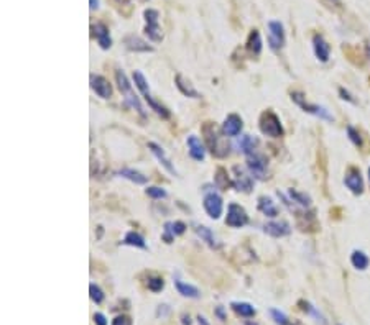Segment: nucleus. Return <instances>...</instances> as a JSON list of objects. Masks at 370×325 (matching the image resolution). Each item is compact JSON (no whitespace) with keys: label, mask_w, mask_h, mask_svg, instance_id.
I'll use <instances>...</instances> for the list:
<instances>
[{"label":"nucleus","mask_w":370,"mask_h":325,"mask_svg":"<svg viewBox=\"0 0 370 325\" xmlns=\"http://www.w3.org/2000/svg\"><path fill=\"white\" fill-rule=\"evenodd\" d=\"M132 79H134V84H135V87L140 90V94L143 96V99L147 101L148 104V107L151 110H155L158 115L163 117V118H168L170 117V112L167 110V107H163V105L160 102H156L153 96H151V92H150V87H148V81H147V77H145L140 71H134V74H132Z\"/></svg>","instance_id":"f257e3e1"},{"label":"nucleus","mask_w":370,"mask_h":325,"mask_svg":"<svg viewBox=\"0 0 370 325\" xmlns=\"http://www.w3.org/2000/svg\"><path fill=\"white\" fill-rule=\"evenodd\" d=\"M115 81H117V85H118V90H120L124 94V97H125V102H127L132 109H135L140 117H145V110H143V105L140 104V99L135 96L134 87H132L129 77L125 76V72L122 69L115 71Z\"/></svg>","instance_id":"f03ea898"},{"label":"nucleus","mask_w":370,"mask_h":325,"mask_svg":"<svg viewBox=\"0 0 370 325\" xmlns=\"http://www.w3.org/2000/svg\"><path fill=\"white\" fill-rule=\"evenodd\" d=\"M202 133H204V138H206V145H208V148L211 150V153L216 155V156H219V158H224V156L229 155V148L221 147V142L226 136H221V131L217 130L213 123L204 125Z\"/></svg>","instance_id":"7ed1b4c3"},{"label":"nucleus","mask_w":370,"mask_h":325,"mask_svg":"<svg viewBox=\"0 0 370 325\" xmlns=\"http://www.w3.org/2000/svg\"><path fill=\"white\" fill-rule=\"evenodd\" d=\"M145 17V35L153 43H160L163 39L161 26H160V13L155 9H147L143 12Z\"/></svg>","instance_id":"20e7f679"},{"label":"nucleus","mask_w":370,"mask_h":325,"mask_svg":"<svg viewBox=\"0 0 370 325\" xmlns=\"http://www.w3.org/2000/svg\"><path fill=\"white\" fill-rule=\"evenodd\" d=\"M260 131L270 138H280L283 136V125L280 122L278 115L272 110L263 112L260 117Z\"/></svg>","instance_id":"39448f33"},{"label":"nucleus","mask_w":370,"mask_h":325,"mask_svg":"<svg viewBox=\"0 0 370 325\" xmlns=\"http://www.w3.org/2000/svg\"><path fill=\"white\" fill-rule=\"evenodd\" d=\"M292 101L296 105H300V107L305 112H308V114H311L314 117H319V118H322V120H327V122L334 120V117L329 114V110L326 107H322V105H319V104H309L301 92H292Z\"/></svg>","instance_id":"423d86ee"},{"label":"nucleus","mask_w":370,"mask_h":325,"mask_svg":"<svg viewBox=\"0 0 370 325\" xmlns=\"http://www.w3.org/2000/svg\"><path fill=\"white\" fill-rule=\"evenodd\" d=\"M268 26V46L270 50L280 51L286 43V35H285V26L278 20H270L267 23Z\"/></svg>","instance_id":"0eeeda50"},{"label":"nucleus","mask_w":370,"mask_h":325,"mask_svg":"<svg viewBox=\"0 0 370 325\" xmlns=\"http://www.w3.org/2000/svg\"><path fill=\"white\" fill-rule=\"evenodd\" d=\"M247 168H249V172L255 179L263 181V179L268 177V160L265 158V155L259 153V151H255V153L247 156Z\"/></svg>","instance_id":"6e6552de"},{"label":"nucleus","mask_w":370,"mask_h":325,"mask_svg":"<svg viewBox=\"0 0 370 325\" xmlns=\"http://www.w3.org/2000/svg\"><path fill=\"white\" fill-rule=\"evenodd\" d=\"M249 223V215L245 209L239 204H229L227 207V215H226V225H229L230 228H242Z\"/></svg>","instance_id":"1a4fd4ad"},{"label":"nucleus","mask_w":370,"mask_h":325,"mask_svg":"<svg viewBox=\"0 0 370 325\" xmlns=\"http://www.w3.org/2000/svg\"><path fill=\"white\" fill-rule=\"evenodd\" d=\"M202 207H204V212L211 217L217 220L221 215H222V197L217 194L216 191H209L204 194V199H202Z\"/></svg>","instance_id":"9d476101"},{"label":"nucleus","mask_w":370,"mask_h":325,"mask_svg":"<svg viewBox=\"0 0 370 325\" xmlns=\"http://www.w3.org/2000/svg\"><path fill=\"white\" fill-rule=\"evenodd\" d=\"M232 185L237 189V191H242V192H252L254 189V176L250 174V172H247L243 168H240V166H234L232 168Z\"/></svg>","instance_id":"9b49d317"},{"label":"nucleus","mask_w":370,"mask_h":325,"mask_svg":"<svg viewBox=\"0 0 370 325\" xmlns=\"http://www.w3.org/2000/svg\"><path fill=\"white\" fill-rule=\"evenodd\" d=\"M344 184H346V188L355 196H360L362 192H364V179H362L360 171L355 169V168H351L346 172Z\"/></svg>","instance_id":"f8f14e48"},{"label":"nucleus","mask_w":370,"mask_h":325,"mask_svg":"<svg viewBox=\"0 0 370 325\" xmlns=\"http://www.w3.org/2000/svg\"><path fill=\"white\" fill-rule=\"evenodd\" d=\"M91 89L96 92V96L101 99H110L112 97V85L104 76L91 74Z\"/></svg>","instance_id":"ddd939ff"},{"label":"nucleus","mask_w":370,"mask_h":325,"mask_svg":"<svg viewBox=\"0 0 370 325\" xmlns=\"http://www.w3.org/2000/svg\"><path fill=\"white\" fill-rule=\"evenodd\" d=\"M263 231L273 238H283L292 234V227L285 220H273L263 225Z\"/></svg>","instance_id":"4468645a"},{"label":"nucleus","mask_w":370,"mask_h":325,"mask_svg":"<svg viewBox=\"0 0 370 325\" xmlns=\"http://www.w3.org/2000/svg\"><path fill=\"white\" fill-rule=\"evenodd\" d=\"M242 128H243V122L237 114H229L222 123V133L226 136H230V138L240 135Z\"/></svg>","instance_id":"2eb2a0df"},{"label":"nucleus","mask_w":370,"mask_h":325,"mask_svg":"<svg viewBox=\"0 0 370 325\" xmlns=\"http://www.w3.org/2000/svg\"><path fill=\"white\" fill-rule=\"evenodd\" d=\"M148 148H150L151 153H153V156L156 158V160L160 161V164L163 166V168L170 172V174L178 176V171H176V168L173 166V163H171V160H170V158L167 156V153H165V150L160 147V145H156L155 142H148Z\"/></svg>","instance_id":"dca6fc26"},{"label":"nucleus","mask_w":370,"mask_h":325,"mask_svg":"<svg viewBox=\"0 0 370 325\" xmlns=\"http://www.w3.org/2000/svg\"><path fill=\"white\" fill-rule=\"evenodd\" d=\"M313 50H314L316 58H318L321 63L329 61V58H331V46L327 44V41L322 35L313 36Z\"/></svg>","instance_id":"f3484780"},{"label":"nucleus","mask_w":370,"mask_h":325,"mask_svg":"<svg viewBox=\"0 0 370 325\" xmlns=\"http://www.w3.org/2000/svg\"><path fill=\"white\" fill-rule=\"evenodd\" d=\"M186 143H188L189 156L193 158L194 161H204V160H206V147H204V143L196 135H189Z\"/></svg>","instance_id":"a211bd4d"},{"label":"nucleus","mask_w":370,"mask_h":325,"mask_svg":"<svg viewBox=\"0 0 370 325\" xmlns=\"http://www.w3.org/2000/svg\"><path fill=\"white\" fill-rule=\"evenodd\" d=\"M194 231H196V235L199 237L201 240H202L204 243H206V245H209L211 248H214V250L221 248V243H219V240H217V238H216L214 231L211 230L209 227H206V225L194 223Z\"/></svg>","instance_id":"6ab92c4d"},{"label":"nucleus","mask_w":370,"mask_h":325,"mask_svg":"<svg viewBox=\"0 0 370 325\" xmlns=\"http://www.w3.org/2000/svg\"><path fill=\"white\" fill-rule=\"evenodd\" d=\"M92 30H94L97 44L101 46V50H109L112 46V38H110V31L107 26L104 23H96V25H92Z\"/></svg>","instance_id":"aec40b11"},{"label":"nucleus","mask_w":370,"mask_h":325,"mask_svg":"<svg viewBox=\"0 0 370 325\" xmlns=\"http://www.w3.org/2000/svg\"><path fill=\"white\" fill-rule=\"evenodd\" d=\"M184 231H186V225L180 220H175V222H167L165 223V234H163V240L167 243H171L175 240V237L178 235H183Z\"/></svg>","instance_id":"412c9836"},{"label":"nucleus","mask_w":370,"mask_h":325,"mask_svg":"<svg viewBox=\"0 0 370 325\" xmlns=\"http://www.w3.org/2000/svg\"><path fill=\"white\" fill-rule=\"evenodd\" d=\"M175 84H176L178 90H180L183 96L191 97V99H199V97H201L199 92H197V90L193 87V84H191L183 74H176V77H175Z\"/></svg>","instance_id":"4be33fe9"},{"label":"nucleus","mask_w":370,"mask_h":325,"mask_svg":"<svg viewBox=\"0 0 370 325\" xmlns=\"http://www.w3.org/2000/svg\"><path fill=\"white\" fill-rule=\"evenodd\" d=\"M173 284H175L176 291H178V293H180L183 297H189V299H199V297H201V291L197 289L196 286H193V284L184 283V281H181V280H178V277L173 281Z\"/></svg>","instance_id":"5701e85b"},{"label":"nucleus","mask_w":370,"mask_h":325,"mask_svg":"<svg viewBox=\"0 0 370 325\" xmlns=\"http://www.w3.org/2000/svg\"><path fill=\"white\" fill-rule=\"evenodd\" d=\"M259 210L265 217H268V218H275L276 215L280 214V210H278V207H276V204L268 196L259 197Z\"/></svg>","instance_id":"b1692460"},{"label":"nucleus","mask_w":370,"mask_h":325,"mask_svg":"<svg viewBox=\"0 0 370 325\" xmlns=\"http://www.w3.org/2000/svg\"><path fill=\"white\" fill-rule=\"evenodd\" d=\"M230 309L234 310L237 315L243 317V319H252V317L257 314L255 307L250 302H242V301H234L230 302Z\"/></svg>","instance_id":"393cba45"},{"label":"nucleus","mask_w":370,"mask_h":325,"mask_svg":"<svg viewBox=\"0 0 370 325\" xmlns=\"http://www.w3.org/2000/svg\"><path fill=\"white\" fill-rule=\"evenodd\" d=\"M122 243L127 245V247L147 250V243H145V238L140 234H138V231H134V230H130V231H127V234H125Z\"/></svg>","instance_id":"a878e982"},{"label":"nucleus","mask_w":370,"mask_h":325,"mask_svg":"<svg viewBox=\"0 0 370 325\" xmlns=\"http://www.w3.org/2000/svg\"><path fill=\"white\" fill-rule=\"evenodd\" d=\"M257 147H259V138H255L252 135H243L240 136V142H239V148L240 151L245 156L252 155L257 151Z\"/></svg>","instance_id":"bb28decb"},{"label":"nucleus","mask_w":370,"mask_h":325,"mask_svg":"<svg viewBox=\"0 0 370 325\" xmlns=\"http://www.w3.org/2000/svg\"><path fill=\"white\" fill-rule=\"evenodd\" d=\"M288 197H290V202L298 204L300 207H303V209L311 207V197H309L306 192H300L298 189H290L288 191Z\"/></svg>","instance_id":"cd10ccee"},{"label":"nucleus","mask_w":370,"mask_h":325,"mask_svg":"<svg viewBox=\"0 0 370 325\" xmlns=\"http://www.w3.org/2000/svg\"><path fill=\"white\" fill-rule=\"evenodd\" d=\"M351 264L355 269L365 271L368 268V264H370V260H368V256L362 250H354L351 253Z\"/></svg>","instance_id":"c85d7f7f"},{"label":"nucleus","mask_w":370,"mask_h":325,"mask_svg":"<svg viewBox=\"0 0 370 325\" xmlns=\"http://www.w3.org/2000/svg\"><path fill=\"white\" fill-rule=\"evenodd\" d=\"M262 35L259 30H252L247 39V50L252 53L254 56H259L262 53Z\"/></svg>","instance_id":"c756f323"},{"label":"nucleus","mask_w":370,"mask_h":325,"mask_svg":"<svg viewBox=\"0 0 370 325\" xmlns=\"http://www.w3.org/2000/svg\"><path fill=\"white\" fill-rule=\"evenodd\" d=\"M118 176L129 179V181L135 182V184H147L148 182L147 176H143L142 172H138L135 169H130V168H122L120 171H118Z\"/></svg>","instance_id":"7c9ffc66"},{"label":"nucleus","mask_w":370,"mask_h":325,"mask_svg":"<svg viewBox=\"0 0 370 325\" xmlns=\"http://www.w3.org/2000/svg\"><path fill=\"white\" fill-rule=\"evenodd\" d=\"M125 46H127V50L130 51H153V48L151 46H148L145 41H142L138 36H134V35H130L125 38Z\"/></svg>","instance_id":"2f4dec72"},{"label":"nucleus","mask_w":370,"mask_h":325,"mask_svg":"<svg viewBox=\"0 0 370 325\" xmlns=\"http://www.w3.org/2000/svg\"><path fill=\"white\" fill-rule=\"evenodd\" d=\"M214 182L216 185L219 188L221 191H226L230 184H232V181H229V177H227V171L224 169V168H217L216 171V177H214Z\"/></svg>","instance_id":"473e14b6"},{"label":"nucleus","mask_w":370,"mask_h":325,"mask_svg":"<svg viewBox=\"0 0 370 325\" xmlns=\"http://www.w3.org/2000/svg\"><path fill=\"white\" fill-rule=\"evenodd\" d=\"M347 136H349V140H351L355 147L357 148H362V145H364V140H362V135H360V131L357 128H354L352 125H347Z\"/></svg>","instance_id":"72a5a7b5"},{"label":"nucleus","mask_w":370,"mask_h":325,"mask_svg":"<svg viewBox=\"0 0 370 325\" xmlns=\"http://www.w3.org/2000/svg\"><path fill=\"white\" fill-rule=\"evenodd\" d=\"M89 296H91V301L92 302H96V304H102L104 301V291L97 286L96 283H91L89 284Z\"/></svg>","instance_id":"f704fd0d"},{"label":"nucleus","mask_w":370,"mask_h":325,"mask_svg":"<svg viewBox=\"0 0 370 325\" xmlns=\"http://www.w3.org/2000/svg\"><path fill=\"white\" fill-rule=\"evenodd\" d=\"M300 306H301V310H303V312H306L308 315L314 317L316 320L324 322V319H322V315L318 312V309H316V307L313 306V304H309L308 301H300Z\"/></svg>","instance_id":"c9c22d12"},{"label":"nucleus","mask_w":370,"mask_h":325,"mask_svg":"<svg viewBox=\"0 0 370 325\" xmlns=\"http://www.w3.org/2000/svg\"><path fill=\"white\" fill-rule=\"evenodd\" d=\"M147 288L151 291V293H160V291L165 288V281H163V277H160V276H153V277H150L148 283H147Z\"/></svg>","instance_id":"e433bc0d"},{"label":"nucleus","mask_w":370,"mask_h":325,"mask_svg":"<svg viewBox=\"0 0 370 325\" xmlns=\"http://www.w3.org/2000/svg\"><path fill=\"white\" fill-rule=\"evenodd\" d=\"M145 194H147L148 197H151V199H167L168 192L165 191L163 188H158V185H151V188H147Z\"/></svg>","instance_id":"4c0bfd02"},{"label":"nucleus","mask_w":370,"mask_h":325,"mask_svg":"<svg viewBox=\"0 0 370 325\" xmlns=\"http://www.w3.org/2000/svg\"><path fill=\"white\" fill-rule=\"evenodd\" d=\"M270 315H272L273 322L278 323V325H288L290 323L286 314L281 312V310H278V309H270Z\"/></svg>","instance_id":"58836bf2"},{"label":"nucleus","mask_w":370,"mask_h":325,"mask_svg":"<svg viewBox=\"0 0 370 325\" xmlns=\"http://www.w3.org/2000/svg\"><path fill=\"white\" fill-rule=\"evenodd\" d=\"M110 325H134V322H132L129 315H117Z\"/></svg>","instance_id":"ea45409f"},{"label":"nucleus","mask_w":370,"mask_h":325,"mask_svg":"<svg viewBox=\"0 0 370 325\" xmlns=\"http://www.w3.org/2000/svg\"><path fill=\"white\" fill-rule=\"evenodd\" d=\"M92 319H94V323H96V325H109L107 317H105L102 312H96Z\"/></svg>","instance_id":"a19ab883"},{"label":"nucleus","mask_w":370,"mask_h":325,"mask_svg":"<svg viewBox=\"0 0 370 325\" xmlns=\"http://www.w3.org/2000/svg\"><path fill=\"white\" fill-rule=\"evenodd\" d=\"M339 94H341V99H342V101H347V102H351V104H355V99H352L351 92L346 90L344 87H341V89H339Z\"/></svg>","instance_id":"79ce46f5"},{"label":"nucleus","mask_w":370,"mask_h":325,"mask_svg":"<svg viewBox=\"0 0 370 325\" xmlns=\"http://www.w3.org/2000/svg\"><path fill=\"white\" fill-rule=\"evenodd\" d=\"M214 314H216V317H217V319H219V320H226L227 319V315H226V310H224V307L222 306H217L216 309H214Z\"/></svg>","instance_id":"37998d69"},{"label":"nucleus","mask_w":370,"mask_h":325,"mask_svg":"<svg viewBox=\"0 0 370 325\" xmlns=\"http://www.w3.org/2000/svg\"><path fill=\"white\" fill-rule=\"evenodd\" d=\"M170 314V307L167 306V304H163V306H158V310H156V317H167Z\"/></svg>","instance_id":"c03bdc74"},{"label":"nucleus","mask_w":370,"mask_h":325,"mask_svg":"<svg viewBox=\"0 0 370 325\" xmlns=\"http://www.w3.org/2000/svg\"><path fill=\"white\" fill-rule=\"evenodd\" d=\"M181 323H183V325H193V320H191V317H189V315L183 314V315H181Z\"/></svg>","instance_id":"a18cd8bd"},{"label":"nucleus","mask_w":370,"mask_h":325,"mask_svg":"<svg viewBox=\"0 0 370 325\" xmlns=\"http://www.w3.org/2000/svg\"><path fill=\"white\" fill-rule=\"evenodd\" d=\"M196 320H197V323H199V325H209L208 319H206V317H204V315H201V314L196 317Z\"/></svg>","instance_id":"49530a36"},{"label":"nucleus","mask_w":370,"mask_h":325,"mask_svg":"<svg viewBox=\"0 0 370 325\" xmlns=\"http://www.w3.org/2000/svg\"><path fill=\"white\" fill-rule=\"evenodd\" d=\"M89 7H91V10H97L99 9V0H89Z\"/></svg>","instance_id":"de8ad7c7"},{"label":"nucleus","mask_w":370,"mask_h":325,"mask_svg":"<svg viewBox=\"0 0 370 325\" xmlns=\"http://www.w3.org/2000/svg\"><path fill=\"white\" fill-rule=\"evenodd\" d=\"M243 325H259L255 320H250V319H247V320H243Z\"/></svg>","instance_id":"09e8293b"},{"label":"nucleus","mask_w":370,"mask_h":325,"mask_svg":"<svg viewBox=\"0 0 370 325\" xmlns=\"http://www.w3.org/2000/svg\"><path fill=\"white\" fill-rule=\"evenodd\" d=\"M365 53H367V56H368V59H370V39H368L367 44H365Z\"/></svg>","instance_id":"8fccbe9b"},{"label":"nucleus","mask_w":370,"mask_h":325,"mask_svg":"<svg viewBox=\"0 0 370 325\" xmlns=\"http://www.w3.org/2000/svg\"><path fill=\"white\" fill-rule=\"evenodd\" d=\"M288 325H303L301 322H298V320H295L293 323H288Z\"/></svg>","instance_id":"3c124183"},{"label":"nucleus","mask_w":370,"mask_h":325,"mask_svg":"<svg viewBox=\"0 0 370 325\" xmlns=\"http://www.w3.org/2000/svg\"><path fill=\"white\" fill-rule=\"evenodd\" d=\"M368 181H370V168H368Z\"/></svg>","instance_id":"603ef678"},{"label":"nucleus","mask_w":370,"mask_h":325,"mask_svg":"<svg viewBox=\"0 0 370 325\" xmlns=\"http://www.w3.org/2000/svg\"><path fill=\"white\" fill-rule=\"evenodd\" d=\"M333 2H338V0H333Z\"/></svg>","instance_id":"864d4df0"},{"label":"nucleus","mask_w":370,"mask_h":325,"mask_svg":"<svg viewBox=\"0 0 370 325\" xmlns=\"http://www.w3.org/2000/svg\"><path fill=\"white\" fill-rule=\"evenodd\" d=\"M338 325H341V323H338Z\"/></svg>","instance_id":"5fc2aeb1"}]
</instances>
